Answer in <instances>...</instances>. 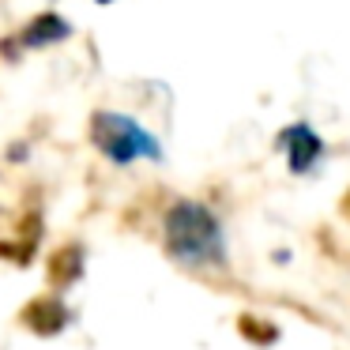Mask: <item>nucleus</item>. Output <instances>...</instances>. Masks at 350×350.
Returning a JSON list of instances; mask_svg holds the SVG:
<instances>
[{
  "instance_id": "f03ea898",
  "label": "nucleus",
  "mask_w": 350,
  "mask_h": 350,
  "mask_svg": "<svg viewBox=\"0 0 350 350\" xmlns=\"http://www.w3.org/2000/svg\"><path fill=\"white\" fill-rule=\"evenodd\" d=\"M91 136H94V144H98L113 162H121V166L124 162H136V159H162L159 139H154L144 124H136L124 113H109V109L94 113Z\"/></svg>"
},
{
  "instance_id": "f257e3e1",
  "label": "nucleus",
  "mask_w": 350,
  "mask_h": 350,
  "mask_svg": "<svg viewBox=\"0 0 350 350\" xmlns=\"http://www.w3.org/2000/svg\"><path fill=\"white\" fill-rule=\"evenodd\" d=\"M166 249L185 264H211L222 256L219 219L204 204L181 200L166 211Z\"/></svg>"
},
{
  "instance_id": "39448f33",
  "label": "nucleus",
  "mask_w": 350,
  "mask_h": 350,
  "mask_svg": "<svg viewBox=\"0 0 350 350\" xmlns=\"http://www.w3.org/2000/svg\"><path fill=\"white\" fill-rule=\"evenodd\" d=\"M98 4H113V0H98Z\"/></svg>"
},
{
  "instance_id": "20e7f679",
  "label": "nucleus",
  "mask_w": 350,
  "mask_h": 350,
  "mask_svg": "<svg viewBox=\"0 0 350 350\" xmlns=\"http://www.w3.org/2000/svg\"><path fill=\"white\" fill-rule=\"evenodd\" d=\"M72 34V27L64 23L61 16H38L31 27L23 31V46H53V42H61V38H68Z\"/></svg>"
},
{
  "instance_id": "7ed1b4c3",
  "label": "nucleus",
  "mask_w": 350,
  "mask_h": 350,
  "mask_svg": "<svg viewBox=\"0 0 350 350\" xmlns=\"http://www.w3.org/2000/svg\"><path fill=\"white\" fill-rule=\"evenodd\" d=\"M279 144L286 147V154H290V170H294V174H305V170H309L312 162L320 159V151H324L320 136L309 129V124H290V129L279 136Z\"/></svg>"
}]
</instances>
